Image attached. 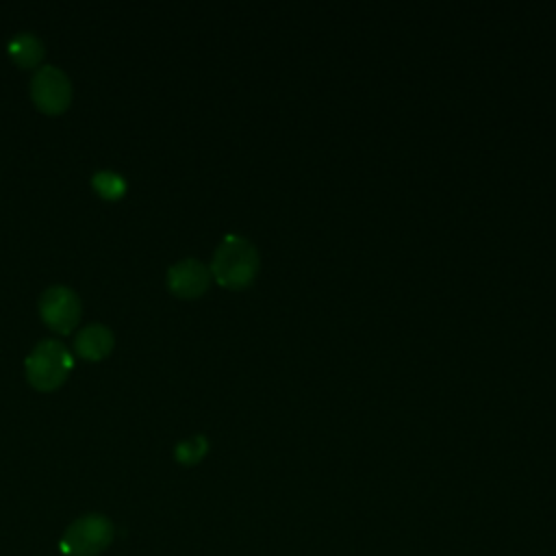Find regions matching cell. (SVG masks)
<instances>
[{
    "label": "cell",
    "instance_id": "obj_9",
    "mask_svg": "<svg viewBox=\"0 0 556 556\" xmlns=\"http://www.w3.org/2000/svg\"><path fill=\"white\" fill-rule=\"evenodd\" d=\"M91 185L98 191V195L104 200H119L126 193V180L117 172H111V169L98 172L91 178Z\"/></svg>",
    "mask_w": 556,
    "mask_h": 556
},
{
    "label": "cell",
    "instance_id": "obj_8",
    "mask_svg": "<svg viewBox=\"0 0 556 556\" xmlns=\"http://www.w3.org/2000/svg\"><path fill=\"white\" fill-rule=\"evenodd\" d=\"M9 54L13 59V63H17L20 67H35L46 50H43V43L30 35V33H20L11 43H9Z\"/></svg>",
    "mask_w": 556,
    "mask_h": 556
},
{
    "label": "cell",
    "instance_id": "obj_7",
    "mask_svg": "<svg viewBox=\"0 0 556 556\" xmlns=\"http://www.w3.org/2000/svg\"><path fill=\"white\" fill-rule=\"evenodd\" d=\"M113 343H115L113 332L100 324L85 326L74 339V348H76L78 356H83L87 361H102L104 356L111 354Z\"/></svg>",
    "mask_w": 556,
    "mask_h": 556
},
{
    "label": "cell",
    "instance_id": "obj_2",
    "mask_svg": "<svg viewBox=\"0 0 556 556\" xmlns=\"http://www.w3.org/2000/svg\"><path fill=\"white\" fill-rule=\"evenodd\" d=\"M74 361L67 348L61 341H39L26 358V378L39 391L59 389L67 374L72 371Z\"/></svg>",
    "mask_w": 556,
    "mask_h": 556
},
{
    "label": "cell",
    "instance_id": "obj_6",
    "mask_svg": "<svg viewBox=\"0 0 556 556\" xmlns=\"http://www.w3.org/2000/svg\"><path fill=\"white\" fill-rule=\"evenodd\" d=\"M211 269L198 258H182L167 271V287L178 298H200L211 285Z\"/></svg>",
    "mask_w": 556,
    "mask_h": 556
},
{
    "label": "cell",
    "instance_id": "obj_10",
    "mask_svg": "<svg viewBox=\"0 0 556 556\" xmlns=\"http://www.w3.org/2000/svg\"><path fill=\"white\" fill-rule=\"evenodd\" d=\"M208 450V441L202 437V434H195L187 441H180L174 450L176 454V460L182 463V465H195Z\"/></svg>",
    "mask_w": 556,
    "mask_h": 556
},
{
    "label": "cell",
    "instance_id": "obj_5",
    "mask_svg": "<svg viewBox=\"0 0 556 556\" xmlns=\"http://www.w3.org/2000/svg\"><path fill=\"white\" fill-rule=\"evenodd\" d=\"M39 313L48 328L65 334L80 321V300L70 287H50L39 300Z\"/></svg>",
    "mask_w": 556,
    "mask_h": 556
},
{
    "label": "cell",
    "instance_id": "obj_4",
    "mask_svg": "<svg viewBox=\"0 0 556 556\" xmlns=\"http://www.w3.org/2000/svg\"><path fill=\"white\" fill-rule=\"evenodd\" d=\"M30 98L41 113L59 115L72 102V83L63 70L46 65L30 80Z\"/></svg>",
    "mask_w": 556,
    "mask_h": 556
},
{
    "label": "cell",
    "instance_id": "obj_3",
    "mask_svg": "<svg viewBox=\"0 0 556 556\" xmlns=\"http://www.w3.org/2000/svg\"><path fill=\"white\" fill-rule=\"evenodd\" d=\"M115 539V526L100 513H89L72 521L61 536V552L65 556H98Z\"/></svg>",
    "mask_w": 556,
    "mask_h": 556
},
{
    "label": "cell",
    "instance_id": "obj_1",
    "mask_svg": "<svg viewBox=\"0 0 556 556\" xmlns=\"http://www.w3.org/2000/svg\"><path fill=\"white\" fill-rule=\"evenodd\" d=\"M211 276L226 289H245L258 271V252L250 239L226 235L211 261Z\"/></svg>",
    "mask_w": 556,
    "mask_h": 556
}]
</instances>
